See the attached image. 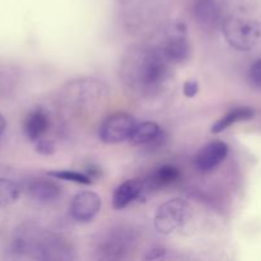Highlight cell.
Instances as JSON below:
<instances>
[{"mask_svg": "<svg viewBox=\"0 0 261 261\" xmlns=\"http://www.w3.org/2000/svg\"><path fill=\"white\" fill-rule=\"evenodd\" d=\"M170 65L162 51L139 48L130 51L125 58L122 74L132 88L144 94H155L167 82Z\"/></svg>", "mask_w": 261, "mask_h": 261, "instance_id": "cell-1", "label": "cell"}, {"mask_svg": "<svg viewBox=\"0 0 261 261\" xmlns=\"http://www.w3.org/2000/svg\"><path fill=\"white\" fill-rule=\"evenodd\" d=\"M221 28L228 45L239 51L252 50L261 37L260 25L247 18L227 17Z\"/></svg>", "mask_w": 261, "mask_h": 261, "instance_id": "cell-2", "label": "cell"}, {"mask_svg": "<svg viewBox=\"0 0 261 261\" xmlns=\"http://www.w3.org/2000/svg\"><path fill=\"white\" fill-rule=\"evenodd\" d=\"M193 209L188 201L182 199H171L157 209L154 216V227L158 233L172 234L185 226L191 218Z\"/></svg>", "mask_w": 261, "mask_h": 261, "instance_id": "cell-3", "label": "cell"}, {"mask_svg": "<svg viewBox=\"0 0 261 261\" xmlns=\"http://www.w3.org/2000/svg\"><path fill=\"white\" fill-rule=\"evenodd\" d=\"M137 126L134 116L125 112H117L107 117L99 126V139L106 144H119L129 140Z\"/></svg>", "mask_w": 261, "mask_h": 261, "instance_id": "cell-4", "label": "cell"}, {"mask_svg": "<svg viewBox=\"0 0 261 261\" xmlns=\"http://www.w3.org/2000/svg\"><path fill=\"white\" fill-rule=\"evenodd\" d=\"M133 242L134 237L130 232L125 229H112L99 240L98 251L103 256L112 259L124 257L132 249Z\"/></svg>", "mask_w": 261, "mask_h": 261, "instance_id": "cell-5", "label": "cell"}, {"mask_svg": "<svg viewBox=\"0 0 261 261\" xmlns=\"http://www.w3.org/2000/svg\"><path fill=\"white\" fill-rule=\"evenodd\" d=\"M101 206L102 200L96 193L82 191L71 199L70 214L75 221L88 223L99 213Z\"/></svg>", "mask_w": 261, "mask_h": 261, "instance_id": "cell-6", "label": "cell"}, {"mask_svg": "<svg viewBox=\"0 0 261 261\" xmlns=\"http://www.w3.org/2000/svg\"><path fill=\"white\" fill-rule=\"evenodd\" d=\"M229 152V147L227 143L222 140H216L204 145L195 157V165L201 172H209L218 167Z\"/></svg>", "mask_w": 261, "mask_h": 261, "instance_id": "cell-7", "label": "cell"}, {"mask_svg": "<svg viewBox=\"0 0 261 261\" xmlns=\"http://www.w3.org/2000/svg\"><path fill=\"white\" fill-rule=\"evenodd\" d=\"M147 193L145 181L143 180H127L116 188L112 195V205L117 211L126 208L138 199L143 198Z\"/></svg>", "mask_w": 261, "mask_h": 261, "instance_id": "cell-8", "label": "cell"}, {"mask_svg": "<svg viewBox=\"0 0 261 261\" xmlns=\"http://www.w3.org/2000/svg\"><path fill=\"white\" fill-rule=\"evenodd\" d=\"M191 10L196 22L204 28H214L223 22L218 0H193Z\"/></svg>", "mask_w": 261, "mask_h": 261, "instance_id": "cell-9", "label": "cell"}, {"mask_svg": "<svg viewBox=\"0 0 261 261\" xmlns=\"http://www.w3.org/2000/svg\"><path fill=\"white\" fill-rule=\"evenodd\" d=\"M27 194L38 203H51L61 195V188L54 180L35 178L25 186Z\"/></svg>", "mask_w": 261, "mask_h": 261, "instance_id": "cell-10", "label": "cell"}, {"mask_svg": "<svg viewBox=\"0 0 261 261\" xmlns=\"http://www.w3.org/2000/svg\"><path fill=\"white\" fill-rule=\"evenodd\" d=\"M191 47L188 38L184 35L173 36L163 46L162 54L170 64H181L190 56Z\"/></svg>", "mask_w": 261, "mask_h": 261, "instance_id": "cell-11", "label": "cell"}, {"mask_svg": "<svg viewBox=\"0 0 261 261\" xmlns=\"http://www.w3.org/2000/svg\"><path fill=\"white\" fill-rule=\"evenodd\" d=\"M24 134L31 142L36 143L43 137L48 127V116L42 109H35L24 120Z\"/></svg>", "mask_w": 261, "mask_h": 261, "instance_id": "cell-12", "label": "cell"}, {"mask_svg": "<svg viewBox=\"0 0 261 261\" xmlns=\"http://www.w3.org/2000/svg\"><path fill=\"white\" fill-rule=\"evenodd\" d=\"M162 137V129L153 121H144L137 124L129 142L133 145H148L157 142Z\"/></svg>", "mask_w": 261, "mask_h": 261, "instance_id": "cell-13", "label": "cell"}, {"mask_svg": "<svg viewBox=\"0 0 261 261\" xmlns=\"http://www.w3.org/2000/svg\"><path fill=\"white\" fill-rule=\"evenodd\" d=\"M178 178H180V171H178L177 167L171 165L162 166L148 180H144L147 193L152 189H160L171 185L175 181H177Z\"/></svg>", "mask_w": 261, "mask_h": 261, "instance_id": "cell-14", "label": "cell"}, {"mask_svg": "<svg viewBox=\"0 0 261 261\" xmlns=\"http://www.w3.org/2000/svg\"><path fill=\"white\" fill-rule=\"evenodd\" d=\"M254 116L255 111L251 107H239V109H234L232 110V111H229L228 114L224 115L223 117H221V119L212 126V133H213V134L223 133L224 130H227L229 126H232V125L237 124V122L251 120Z\"/></svg>", "mask_w": 261, "mask_h": 261, "instance_id": "cell-15", "label": "cell"}, {"mask_svg": "<svg viewBox=\"0 0 261 261\" xmlns=\"http://www.w3.org/2000/svg\"><path fill=\"white\" fill-rule=\"evenodd\" d=\"M22 188L15 181L9 178H0V206L14 204L19 199Z\"/></svg>", "mask_w": 261, "mask_h": 261, "instance_id": "cell-16", "label": "cell"}, {"mask_svg": "<svg viewBox=\"0 0 261 261\" xmlns=\"http://www.w3.org/2000/svg\"><path fill=\"white\" fill-rule=\"evenodd\" d=\"M47 176L50 177L56 178V180H64V181H70V182L75 184H82V185H91L93 181L89 177L87 173H81L75 172V171H51V172L47 173Z\"/></svg>", "mask_w": 261, "mask_h": 261, "instance_id": "cell-17", "label": "cell"}, {"mask_svg": "<svg viewBox=\"0 0 261 261\" xmlns=\"http://www.w3.org/2000/svg\"><path fill=\"white\" fill-rule=\"evenodd\" d=\"M36 150L41 154H45V155H50L55 152V145H54L53 142L47 139H42L41 138L40 140L36 142Z\"/></svg>", "mask_w": 261, "mask_h": 261, "instance_id": "cell-18", "label": "cell"}, {"mask_svg": "<svg viewBox=\"0 0 261 261\" xmlns=\"http://www.w3.org/2000/svg\"><path fill=\"white\" fill-rule=\"evenodd\" d=\"M250 79L255 86L261 89V59L254 63V65L250 69Z\"/></svg>", "mask_w": 261, "mask_h": 261, "instance_id": "cell-19", "label": "cell"}, {"mask_svg": "<svg viewBox=\"0 0 261 261\" xmlns=\"http://www.w3.org/2000/svg\"><path fill=\"white\" fill-rule=\"evenodd\" d=\"M184 94H185L188 98H193V97H195L196 94H198L199 92V84L196 83L195 81H186L185 83H184Z\"/></svg>", "mask_w": 261, "mask_h": 261, "instance_id": "cell-20", "label": "cell"}, {"mask_svg": "<svg viewBox=\"0 0 261 261\" xmlns=\"http://www.w3.org/2000/svg\"><path fill=\"white\" fill-rule=\"evenodd\" d=\"M5 126H7V122H5V119L2 116V115H0V137H2V134H3V133H4Z\"/></svg>", "mask_w": 261, "mask_h": 261, "instance_id": "cell-21", "label": "cell"}]
</instances>
